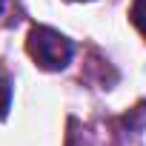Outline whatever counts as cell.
<instances>
[{
    "mask_svg": "<svg viewBox=\"0 0 146 146\" xmlns=\"http://www.w3.org/2000/svg\"><path fill=\"white\" fill-rule=\"evenodd\" d=\"M129 17H132L135 29L146 37V0H135V3H132V12H129Z\"/></svg>",
    "mask_w": 146,
    "mask_h": 146,
    "instance_id": "obj_2",
    "label": "cell"
},
{
    "mask_svg": "<svg viewBox=\"0 0 146 146\" xmlns=\"http://www.w3.org/2000/svg\"><path fill=\"white\" fill-rule=\"evenodd\" d=\"M6 3H9V0H0V12H3V9H6Z\"/></svg>",
    "mask_w": 146,
    "mask_h": 146,
    "instance_id": "obj_4",
    "label": "cell"
},
{
    "mask_svg": "<svg viewBox=\"0 0 146 146\" xmlns=\"http://www.w3.org/2000/svg\"><path fill=\"white\" fill-rule=\"evenodd\" d=\"M9 106H12V86H9V80L3 75H0V117H6Z\"/></svg>",
    "mask_w": 146,
    "mask_h": 146,
    "instance_id": "obj_3",
    "label": "cell"
},
{
    "mask_svg": "<svg viewBox=\"0 0 146 146\" xmlns=\"http://www.w3.org/2000/svg\"><path fill=\"white\" fill-rule=\"evenodd\" d=\"M26 49L32 54V60L46 69V72H60L72 63V54H75V49H72V40L49 26H35L26 37Z\"/></svg>",
    "mask_w": 146,
    "mask_h": 146,
    "instance_id": "obj_1",
    "label": "cell"
}]
</instances>
